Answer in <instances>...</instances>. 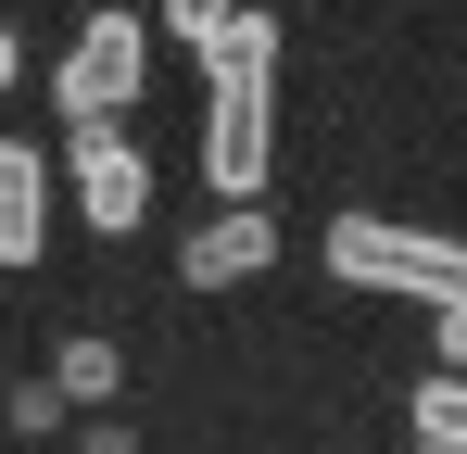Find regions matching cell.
<instances>
[{
	"label": "cell",
	"instance_id": "ba28073f",
	"mask_svg": "<svg viewBox=\"0 0 467 454\" xmlns=\"http://www.w3.org/2000/svg\"><path fill=\"white\" fill-rule=\"evenodd\" d=\"M164 26H177V38H190V64H202V51L240 26V0H164Z\"/></svg>",
	"mask_w": 467,
	"mask_h": 454
},
{
	"label": "cell",
	"instance_id": "52a82bcc",
	"mask_svg": "<svg viewBox=\"0 0 467 454\" xmlns=\"http://www.w3.org/2000/svg\"><path fill=\"white\" fill-rule=\"evenodd\" d=\"M51 378H64V404H114V341H64V354H51Z\"/></svg>",
	"mask_w": 467,
	"mask_h": 454
},
{
	"label": "cell",
	"instance_id": "277c9868",
	"mask_svg": "<svg viewBox=\"0 0 467 454\" xmlns=\"http://www.w3.org/2000/svg\"><path fill=\"white\" fill-rule=\"evenodd\" d=\"M265 265H278V215H265V202H228V215L177 253L190 291H240V278H265Z\"/></svg>",
	"mask_w": 467,
	"mask_h": 454
},
{
	"label": "cell",
	"instance_id": "3957f363",
	"mask_svg": "<svg viewBox=\"0 0 467 454\" xmlns=\"http://www.w3.org/2000/svg\"><path fill=\"white\" fill-rule=\"evenodd\" d=\"M64 190H77V215L101 227V240H127V227L152 215V164H140L127 127H77V139H64Z\"/></svg>",
	"mask_w": 467,
	"mask_h": 454
},
{
	"label": "cell",
	"instance_id": "7a4b0ae2",
	"mask_svg": "<svg viewBox=\"0 0 467 454\" xmlns=\"http://www.w3.org/2000/svg\"><path fill=\"white\" fill-rule=\"evenodd\" d=\"M51 88H64V127H127V101H140V13H88Z\"/></svg>",
	"mask_w": 467,
	"mask_h": 454
},
{
	"label": "cell",
	"instance_id": "30bf717a",
	"mask_svg": "<svg viewBox=\"0 0 467 454\" xmlns=\"http://www.w3.org/2000/svg\"><path fill=\"white\" fill-rule=\"evenodd\" d=\"M13 76H26V51H13V26H0V88H13Z\"/></svg>",
	"mask_w": 467,
	"mask_h": 454
},
{
	"label": "cell",
	"instance_id": "8992f818",
	"mask_svg": "<svg viewBox=\"0 0 467 454\" xmlns=\"http://www.w3.org/2000/svg\"><path fill=\"white\" fill-rule=\"evenodd\" d=\"M417 442H430V454H467V366H442L430 391H417Z\"/></svg>",
	"mask_w": 467,
	"mask_h": 454
},
{
	"label": "cell",
	"instance_id": "5b68a950",
	"mask_svg": "<svg viewBox=\"0 0 467 454\" xmlns=\"http://www.w3.org/2000/svg\"><path fill=\"white\" fill-rule=\"evenodd\" d=\"M38 240H51V164L0 139V265H38Z\"/></svg>",
	"mask_w": 467,
	"mask_h": 454
},
{
	"label": "cell",
	"instance_id": "9c48e42d",
	"mask_svg": "<svg viewBox=\"0 0 467 454\" xmlns=\"http://www.w3.org/2000/svg\"><path fill=\"white\" fill-rule=\"evenodd\" d=\"M430 354H442V366H467V303H442V315H430Z\"/></svg>",
	"mask_w": 467,
	"mask_h": 454
},
{
	"label": "cell",
	"instance_id": "6da1fadb",
	"mask_svg": "<svg viewBox=\"0 0 467 454\" xmlns=\"http://www.w3.org/2000/svg\"><path fill=\"white\" fill-rule=\"evenodd\" d=\"M328 278H354V291H391V303H467V240L442 227H404V215H341L328 227Z\"/></svg>",
	"mask_w": 467,
	"mask_h": 454
}]
</instances>
